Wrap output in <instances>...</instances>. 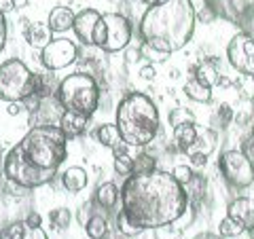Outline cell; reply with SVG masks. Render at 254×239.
Returning <instances> with one entry per match:
<instances>
[{"instance_id": "4fadbf2b", "label": "cell", "mask_w": 254, "mask_h": 239, "mask_svg": "<svg viewBox=\"0 0 254 239\" xmlns=\"http://www.w3.org/2000/svg\"><path fill=\"white\" fill-rule=\"evenodd\" d=\"M100 17L102 15L95 9H83L81 13H76L72 30L83 45H93V28H95V23H98Z\"/></svg>"}, {"instance_id": "f35d334b", "label": "cell", "mask_w": 254, "mask_h": 239, "mask_svg": "<svg viewBox=\"0 0 254 239\" xmlns=\"http://www.w3.org/2000/svg\"><path fill=\"white\" fill-rule=\"evenodd\" d=\"M91 208H93V203H85V205H83V210L78 212V218H81L83 225H87V220H89V218L93 216V212L89 214V210H91Z\"/></svg>"}, {"instance_id": "277c9868", "label": "cell", "mask_w": 254, "mask_h": 239, "mask_svg": "<svg viewBox=\"0 0 254 239\" xmlns=\"http://www.w3.org/2000/svg\"><path fill=\"white\" fill-rule=\"evenodd\" d=\"M117 127L121 138L129 146H146L150 144L159 129L161 119L155 102L144 93H129L117 106Z\"/></svg>"}, {"instance_id": "5b68a950", "label": "cell", "mask_w": 254, "mask_h": 239, "mask_svg": "<svg viewBox=\"0 0 254 239\" xmlns=\"http://www.w3.org/2000/svg\"><path fill=\"white\" fill-rule=\"evenodd\" d=\"M55 98L62 102V106L70 113H78L85 117H91L98 110L100 102V87L98 81L87 72L68 74L64 81L58 83Z\"/></svg>"}, {"instance_id": "2e32d148", "label": "cell", "mask_w": 254, "mask_h": 239, "mask_svg": "<svg viewBox=\"0 0 254 239\" xmlns=\"http://www.w3.org/2000/svg\"><path fill=\"white\" fill-rule=\"evenodd\" d=\"M0 239H47V233L38 227H28L23 220L11 222L9 227L0 229Z\"/></svg>"}, {"instance_id": "484cf974", "label": "cell", "mask_w": 254, "mask_h": 239, "mask_svg": "<svg viewBox=\"0 0 254 239\" xmlns=\"http://www.w3.org/2000/svg\"><path fill=\"white\" fill-rule=\"evenodd\" d=\"M193 76H195L199 83H203L205 87H210V89L218 83V78H220V76H218V70L212 68L210 63H201V66H197V70H193Z\"/></svg>"}, {"instance_id": "603a6c76", "label": "cell", "mask_w": 254, "mask_h": 239, "mask_svg": "<svg viewBox=\"0 0 254 239\" xmlns=\"http://www.w3.org/2000/svg\"><path fill=\"white\" fill-rule=\"evenodd\" d=\"M185 93L189 95L190 100L199 102V104H208V102L212 100V89H210V87H205L203 83H199L195 76H190L189 81H187Z\"/></svg>"}, {"instance_id": "cb8c5ba5", "label": "cell", "mask_w": 254, "mask_h": 239, "mask_svg": "<svg viewBox=\"0 0 254 239\" xmlns=\"http://www.w3.org/2000/svg\"><path fill=\"white\" fill-rule=\"evenodd\" d=\"M85 231H87V235H89L91 239H104L106 233H108V222H106L104 216H100V214H93V216L87 220Z\"/></svg>"}, {"instance_id": "ab89813d", "label": "cell", "mask_w": 254, "mask_h": 239, "mask_svg": "<svg viewBox=\"0 0 254 239\" xmlns=\"http://www.w3.org/2000/svg\"><path fill=\"white\" fill-rule=\"evenodd\" d=\"M155 68H153V63H146V66H142V70H140V76L142 78H155Z\"/></svg>"}, {"instance_id": "836d02e7", "label": "cell", "mask_w": 254, "mask_h": 239, "mask_svg": "<svg viewBox=\"0 0 254 239\" xmlns=\"http://www.w3.org/2000/svg\"><path fill=\"white\" fill-rule=\"evenodd\" d=\"M174 178H176L182 186H187L190 184V180H193V170H190L189 165H178V167H174Z\"/></svg>"}, {"instance_id": "bcb514c9", "label": "cell", "mask_w": 254, "mask_h": 239, "mask_svg": "<svg viewBox=\"0 0 254 239\" xmlns=\"http://www.w3.org/2000/svg\"><path fill=\"white\" fill-rule=\"evenodd\" d=\"M252 135H254V127H252Z\"/></svg>"}, {"instance_id": "e575fe53", "label": "cell", "mask_w": 254, "mask_h": 239, "mask_svg": "<svg viewBox=\"0 0 254 239\" xmlns=\"http://www.w3.org/2000/svg\"><path fill=\"white\" fill-rule=\"evenodd\" d=\"M242 153H244V155L248 157L250 161L254 163V135H252V133H250L248 138H246V140L242 142Z\"/></svg>"}, {"instance_id": "30bf717a", "label": "cell", "mask_w": 254, "mask_h": 239, "mask_svg": "<svg viewBox=\"0 0 254 239\" xmlns=\"http://www.w3.org/2000/svg\"><path fill=\"white\" fill-rule=\"evenodd\" d=\"M229 63L242 74H254V34L240 32L227 45Z\"/></svg>"}, {"instance_id": "9a60e30c", "label": "cell", "mask_w": 254, "mask_h": 239, "mask_svg": "<svg viewBox=\"0 0 254 239\" xmlns=\"http://www.w3.org/2000/svg\"><path fill=\"white\" fill-rule=\"evenodd\" d=\"M64 113H66V108L62 106V102L55 98V93H53V95H45L41 100L34 117L41 119L38 125H60V119L64 117Z\"/></svg>"}, {"instance_id": "4316f807", "label": "cell", "mask_w": 254, "mask_h": 239, "mask_svg": "<svg viewBox=\"0 0 254 239\" xmlns=\"http://www.w3.org/2000/svg\"><path fill=\"white\" fill-rule=\"evenodd\" d=\"M168 119H170V125H172V127H180V125L195 123V115H193V110L187 108V106H178V108H174Z\"/></svg>"}, {"instance_id": "52a82bcc", "label": "cell", "mask_w": 254, "mask_h": 239, "mask_svg": "<svg viewBox=\"0 0 254 239\" xmlns=\"http://www.w3.org/2000/svg\"><path fill=\"white\" fill-rule=\"evenodd\" d=\"M36 93V74L21 60H6L0 66V100L21 102Z\"/></svg>"}, {"instance_id": "3957f363", "label": "cell", "mask_w": 254, "mask_h": 239, "mask_svg": "<svg viewBox=\"0 0 254 239\" xmlns=\"http://www.w3.org/2000/svg\"><path fill=\"white\" fill-rule=\"evenodd\" d=\"M197 11L193 0H163L150 4L140 19L142 41L165 53L180 51L195 34Z\"/></svg>"}, {"instance_id": "7a4b0ae2", "label": "cell", "mask_w": 254, "mask_h": 239, "mask_svg": "<svg viewBox=\"0 0 254 239\" xmlns=\"http://www.w3.org/2000/svg\"><path fill=\"white\" fill-rule=\"evenodd\" d=\"M68 138L60 125H34L6 153L2 174L6 182L21 188L45 186L55 178L60 165L66 161Z\"/></svg>"}, {"instance_id": "8fae6325", "label": "cell", "mask_w": 254, "mask_h": 239, "mask_svg": "<svg viewBox=\"0 0 254 239\" xmlns=\"http://www.w3.org/2000/svg\"><path fill=\"white\" fill-rule=\"evenodd\" d=\"M76 55L78 49L70 38H53L41 53V63L49 72H55V70L68 68L76 60Z\"/></svg>"}, {"instance_id": "ba28073f", "label": "cell", "mask_w": 254, "mask_h": 239, "mask_svg": "<svg viewBox=\"0 0 254 239\" xmlns=\"http://www.w3.org/2000/svg\"><path fill=\"white\" fill-rule=\"evenodd\" d=\"M218 170L227 184L233 188H248L254 182V163L242 150H225L218 157Z\"/></svg>"}, {"instance_id": "e0dca14e", "label": "cell", "mask_w": 254, "mask_h": 239, "mask_svg": "<svg viewBox=\"0 0 254 239\" xmlns=\"http://www.w3.org/2000/svg\"><path fill=\"white\" fill-rule=\"evenodd\" d=\"M23 36H26V41L34 47V49H45L47 45L53 41V32L51 28L47 26L43 21H32L28 23L26 32H23Z\"/></svg>"}, {"instance_id": "60d3db41", "label": "cell", "mask_w": 254, "mask_h": 239, "mask_svg": "<svg viewBox=\"0 0 254 239\" xmlns=\"http://www.w3.org/2000/svg\"><path fill=\"white\" fill-rule=\"evenodd\" d=\"M127 146H129V144H125V142H121V144L113 146V157H121V155H127Z\"/></svg>"}, {"instance_id": "83f0119b", "label": "cell", "mask_w": 254, "mask_h": 239, "mask_svg": "<svg viewBox=\"0 0 254 239\" xmlns=\"http://www.w3.org/2000/svg\"><path fill=\"white\" fill-rule=\"evenodd\" d=\"M140 55L144 58L148 63H161V61H165L170 58L172 53H165V51H161V49H157V47H153V45H148V43H144L142 41V47H140Z\"/></svg>"}, {"instance_id": "f6af8a7d", "label": "cell", "mask_w": 254, "mask_h": 239, "mask_svg": "<svg viewBox=\"0 0 254 239\" xmlns=\"http://www.w3.org/2000/svg\"><path fill=\"white\" fill-rule=\"evenodd\" d=\"M248 233H250V239H254V227H252V229L248 231Z\"/></svg>"}, {"instance_id": "9c48e42d", "label": "cell", "mask_w": 254, "mask_h": 239, "mask_svg": "<svg viewBox=\"0 0 254 239\" xmlns=\"http://www.w3.org/2000/svg\"><path fill=\"white\" fill-rule=\"evenodd\" d=\"M212 17H222L254 34V0H203Z\"/></svg>"}, {"instance_id": "7bdbcfd3", "label": "cell", "mask_w": 254, "mask_h": 239, "mask_svg": "<svg viewBox=\"0 0 254 239\" xmlns=\"http://www.w3.org/2000/svg\"><path fill=\"white\" fill-rule=\"evenodd\" d=\"M195 239H225V237H222V235H216V233H210V231H205V233L195 235Z\"/></svg>"}, {"instance_id": "8992f818", "label": "cell", "mask_w": 254, "mask_h": 239, "mask_svg": "<svg viewBox=\"0 0 254 239\" xmlns=\"http://www.w3.org/2000/svg\"><path fill=\"white\" fill-rule=\"evenodd\" d=\"M174 140H176L180 153L190 159V163L195 167H201L216 146V131L197 123H189L174 127Z\"/></svg>"}, {"instance_id": "8d00e7d4", "label": "cell", "mask_w": 254, "mask_h": 239, "mask_svg": "<svg viewBox=\"0 0 254 239\" xmlns=\"http://www.w3.org/2000/svg\"><path fill=\"white\" fill-rule=\"evenodd\" d=\"M17 9V2L15 0H0V13L2 15H9Z\"/></svg>"}, {"instance_id": "7c38bea8", "label": "cell", "mask_w": 254, "mask_h": 239, "mask_svg": "<svg viewBox=\"0 0 254 239\" xmlns=\"http://www.w3.org/2000/svg\"><path fill=\"white\" fill-rule=\"evenodd\" d=\"M106 21V43L102 51L119 53L131 43V23L121 13H106L102 15Z\"/></svg>"}, {"instance_id": "7402d4cb", "label": "cell", "mask_w": 254, "mask_h": 239, "mask_svg": "<svg viewBox=\"0 0 254 239\" xmlns=\"http://www.w3.org/2000/svg\"><path fill=\"white\" fill-rule=\"evenodd\" d=\"M95 138H98V142L102 146H108L113 148L117 144H121L123 138H121V131H119L117 123H104L98 127V131H95Z\"/></svg>"}, {"instance_id": "d4e9b609", "label": "cell", "mask_w": 254, "mask_h": 239, "mask_svg": "<svg viewBox=\"0 0 254 239\" xmlns=\"http://www.w3.org/2000/svg\"><path fill=\"white\" fill-rule=\"evenodd\" d=\"M49 222H51V227L55 231H64V229H68L70 227V222H72V212H70L68 208H53L49 212Z\"/></svg>"}, {"instance_id": "d590c367", "label": "cell", "mask_w": 254, "mask_h": 239, "mask_svg": "<svg viewBox=\"0 0 254 239\" xmlns=\"http://www.w3.org/2000/svg\"><path fill=\"white\" fill-rule=\"evenodd\" d=\"M6 32H9V28H6V19H4V15L0 13V53H2L4 45H6Z\"/></svg>"}, {"instance_id": "1f68e13d", "label": "cell", "mask_w": 254, "mask_h": 239, "mask_svg": "<svg viewBox=\"0 0 254 239\" xmlns=\"http://www.w3.org/2000/svg\"><path fill=\"white\" fill-rule=\"evenodd\" d=\"M104 43H106V21H104V17H100L93 28V47H100L102 49Z\"/></svg>"}, {"instance_id": "f546056e", "label": "cell", "mask_w": 254, "mask_h": 239, "mask_svg": "<svg viewBox=\"0 0 254 239\" xmlns=\"http://www.w3.org/2000/svg\"><path fill=\"white\" fill-rule=\"evenodd\" d=\"M115 170L119 176H131L133 174V159L129 157V153L127 155H121V157H115Z\"/></svg>"}, {"instance_id": "b9f144b4", "label": "cell", "mask_w": 254, "mask_h": 239, "mask_svg": "<svg viewBox=\"0 0 254 239\" xmlns=\"http://www.w3.org/2000/svg\"><path fill=\"white\" fill-rule=\"evenodd\" d=\"M6 110H9L11 117H17L21 113V104H19V102H9V108H6Z\"/></svg>"}, {"instance_id": "4dcf8cb0", "label": "cell", "mask_w": 254, "mask_h": 239, "mask_svg": "<svg viewBox=\"0 0 254 239\" xmlns=\"http://www.w3.org/2000/svg\"><path fill=\"white\" fill-rule=\"evenodd\" d=\"M155 167H157L155 159L146 153H142L140 157L133 159V172H150V170H155Z\"/></svg>"}, {"instance_id": "5bb4252c", "label": "cell", "mask_w": 254, "mask_h": 239, "mask_svg": "<svg viewBox=\"0 0 254 239\" xmlns=\"http://www.w3.org/2000/svg\"><path fill=\"white\" fill-rule=\"evenodd\" d=\"M227 216L233 218L235 222H240L246 231H250L254 227V199H248V197L233 199L227 208Z\"/></svg>"}, {"instance_id": "44dd1931", "label": "cell", "mask_w": 254, "mask_h": 239, "mask_svg": "<svg viewBox=\"0 0 254 239\" xmlns=\"http://www.w3.org/2000/svg\"><path fill=\"white\" fill-rule=\"evenodd\" d=\"M119 197H121V190L117 188L115 182H104V184H100L98 190H95V201H98V205H102V208H106V210L115 208Z\"/></svg>"}, {"instance_id": "7dc6e473", "label": "cell", "mask_w": 254, "mask_h": 239, "mask_svg": "<svg viewBox=\"0 0 254 239\" xmlns=\"http://www.w3.org/2000/svg\"><path fill=\"white\" fill-rule=\"evenodd\" d=\"M252 81H254V74H252Z\"/></svg>"}, {"instance_id": "ffe728a7", "label": "cell", "mask_w": 254, "mask_h": 239, "mask_svg": "<svg viewBox=\"0 0 254 239\" xmlns=\"http://www.w3.org/2000/svg\"><path fill=\"white\" fill-rule=\"evenodd\" d=\"M87 172L83 170V167H78V165H72V167H68L66 172H64V176H62V182H64V186H66V190H70V193H78V190H83L87 186Z\"/></svg>"}, {"instance_id": "74e56055", "label": "cell", "mask_w": 254, "mask_h": 239, "mask_svg": "<svg viewBox=\"0 0 254 239\" xmlns=\"http://www.w3.org/2000/svg\"><path fill=\"white\" fill-rule=\"evenodd\" d=\"M23 222H26V225H28V227H34V229H38V227H41V225H43V218H41V216H38V214H36V212H32V214H28V218H26V220H23Z\"/></svg>"}, {"instance_id": "d6986e66", "label": "cell", "mask_w": 254, "mask_h": 239, "mask_svg": "<svg viewBox=\"0 0 254 239\" xmlns=\"http://www.w3.org/2000/svg\"><path fill=\"white\" fill-rule=\"evenodd\" d=\"M87 123H89V117L78 115V113H70V110H66L64 117L60 119V127H62V131L66 133L68 140L83 135L85 129H87Z\"/></svg>"}, {"instance_id": "ee69618b", "label": "cell", "mask_w": 254, "mask_h": 239, "mask_svg": "<svg viewBox=\"0 0 254 239\" xmlns=\"http://www.w3.org/2000/svg\"><path fill=\"white\" fill-rule=\"evenodd\" d=\"M142 2H146V4L150 6V4H159V2H163V0H142Z\"/></svg>"}, {"instance_id": "ac0fdd59", "label": "cell", "mask_w": 254, "mask_h": 239, "mask_svg": "<svg viewBox=\"0 0 254 239\" xmlns=\"http://www.w3.org/2000/svg\"><path fill=\"white\" fill-rule=\"evenodd\" d=\"M74 17L76 15L72 13V9H68V6H55V9H51L49 17H47V26H49L51 32H55V34H62V32H66V30H72Z\"/></svg>"}, {"instance_id": "6da1fadb", "label": "cell", "mask_w": 254, "mask_h": 239, "mask_svg": "<svg viewBox=\"0 0 254 239\" xmlns=\"http://www.w3.org/2000/svg\"><path fill=\"white\" fill-rule=\"evenodd\" d=\"M121 214L138 229L174 225L187 212V188L163 170L133 172L121 186Z\"/></svg>"}, {"instance_id": "f1b7e54d", "label": "cell", "mask_w": 254, "mask_h": 239, "mask_svg": "<svg viewBox=\"0 0 254 239\" xmlns=\"http://www.w3.org/2000/svg\"><path fill=\"white\" fill-rule=\"evenodd\" d=\"M218 231H220V235L222 237H237V235H242V233H246V229L240 225V222H235L233 218H225V220H220V227H218Z\"/></svg>"}, {"instance_id": "d6a6232c", "label": "cell", "mask_w": 254, "mask_h": 239, "mask_svg": "<svg viewBox=\"0 0 254 239\" xmlns=\"http://www.w3.org/2000/svg\"><path fill=\"white\" fill-rule=\"evenodd\" d=\"M117 225H119V231H121L123 235H127V237H133V235H140V233H142V229H138L136 225H131V222L127 220L123 214H119Z\"/></svg>"}]
</instances>
